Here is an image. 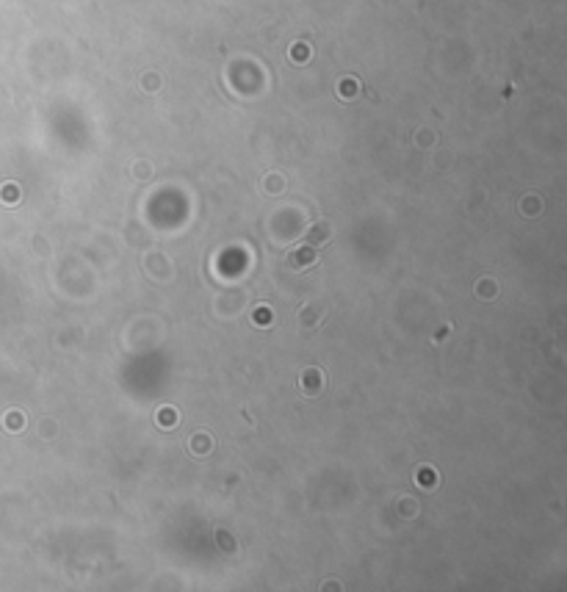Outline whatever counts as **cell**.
<instances>
[{
	"mask_svg": "<svg viewBox=\"0 0 567 592\" xmlns=\"http://www.w3.org/2000/svg\"><path fill=\"white\" fill-rule=\"evenodd\" d=\"M305 249H307V246H305ZM313 257H316V255H313L310 249H307V252H302V246H299V249L291 255V263H293V266H299V263H302V266H307V263H313Z\"/></svg>",
	"mask_w": 567,
	"mask_h": 592,
	"instance_id": "6da1fadb",
	"label": "cell"
}]
</instances>
